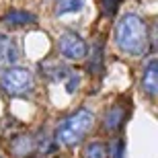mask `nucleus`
<instances>
[{
	"mask_svg": "<svg viewBox=\"0 0 158 158\" xmlns=\"http://www.w3.org/2000/svg\"><path fill=\"white\" fill-rule=\"evenodd\" d=\"M148 29L138 15H125L115 27V43L127 56H144L148 52Z\"/></svg>",
	"mask_w": 158,
	"mask_h": 158,
	"instance_id": "1",
	"label": "nucleus"
},
{
	"mask_svg": "<svg viewBox=\"0 0 158 158\" xmlns=\"http://www.w3.org/2000/svg\"><path fill=\"white\" fill-rule=\"evenodd\" d=\"M93 123H94V115L88 109H78L76 113H72L70 117H66L64 121L58 125L56 129V140L58 144L66 148H72L80 144L86 134L93 129Z\"/></svg>",
	"mask_w": 158,
	"mask_h": 158,
	"instance_id": "2",
	"label": "nucleus"
},
{
	"mask_svg": "<svg viewBox=\"0 0 158 158\" xmlns=\"http://www.w3.org/2000/svg\"><path fill=\"white\" fill-rule=\"evenodd\" d=\"M0 86L10 97H25L33 90L35 80L27 68H6V72L0 78Z\"/></svg>",
	"mask_w": 158,
	"mask_h": 158,
	"instance_id": "3",
	"label": "nucleus"
},
{
	"mask_svg": "<svg viewBox=\"0 0 158 158\" xmlns=\"http://www.w3.org/2000/svg\"><path fill=\"white\" fill-rule=\"evenodd\" d=\"M58 47H60V53L68 60H82L88 52L84 39H82L78 33H74V31L62 33V35H60V41H58Z\"/></svg>",
	"mask_w": 158,
	"mask_h": 158,
	"instance_id": "4",
	"label": "nucleus"
},
{
	"mask_svg": "<svg viewBox=\"0 0 158 158\" xmlns=\"http://www.w3.org/2000/svg\"><path fill=\"white\" fill-rule=\"evenodd\" d=\"M10 152L12 156L17 158H27L31 156L33 152H37V142H35V135L31 134H21V135H15L10 140Z\"/></svg>",
	"mask_w": 158,
	"mask_h": 158,
	"instance_id": "5",
	"label": "nucleus"
},
{
	"mask_svg": "<svg viewBox=\"0 0 158 158\" xmlns=\"http://www.w3.org/2000/svg\"><path fill=\"white\" fill-rule=\"evenodd\" d=\"M142 88L150 97H156L158 94V60L156 58L148 60L146 68L142 72Z\"/></svg>",
	"mask_w": 158,
	"mask_h": 158,
	"instance_id": "6",
	"label": "nucleus"
},
{
	"mask_svg": "<svg viewBox=\"0 0 158 158\" xmlns=\"http://www.w3.org/2000/svg\"><path fill=\"white\" fill-rule=\"evenodd\" d=\"M41 72L53 82H60V80L66 82L68 76H70L74 70H70L68 66H64L62 62H58V60H47V62H41Z\"/></svg>",
	"mask_w": 158,
	"mask_h": 158,
	"instance_id": "7",
	"label": "nucleus"
},
{
	"mask_svg": "<svg viewBox=\"0 0 158 158\" xmlns=\"http://www.w3.org/2000/svg\"><path fill=\"white\" fill-rule=\"evenodd\" d=\"M19 58V49L8 35H0V70L10 68Z\"/></svg>",
	"mask_w": 158,
	"mask_h": 158,
	"instance_id": "8",
	"label": "nucleus"
},
{
	"mask_svg": "<svg viewBox=\"0 0 158 158\" xmlns=\"http://www.w3.org/2000/svg\"><path fill=\"white\" fill-rule=\"evenodd\" d=\"M123 121H125V111H123V107L115 105V107H111V109L105 113L103 127H105L107 131H117V129L123 127Z\"/></svg>",
	"mask_w": 158,
	"mask_h": 158,
	"instance_id": "9",
	"label": "nucleus"
},
{
	"mask_svg": "<svg viewBox=\"0 0 158 158\" xmlns=\"http://www.w3.org/2000/svg\"><path fill=\"white\" fill-rule=\"evenodd\" d=\"M2 23L8 27H23V25L35 23V15H31L27 10H10L8 15L2 17Z\"/></svg>",
	"mask_w": 158,
	"mask_h": 158,
	"instance_id": "10",
	"label": "nucleus"
},
{
	"mask_svg": "<svg viewBox=\"0 0 158 158\" xmlns=\"http://www.w3.org/2000/svg\"><path fill=\"white\" fill-rule=\"evenodd\" d=\"M88 72L94 74V76H101L103 74V45L97 43L90 52V60H88Z\"/></svg>",
	"mask_w": 158,
	"mask_h": 158,
	"instance_id": "11",
	"label": "nucleus"
},
{
	"mask_svg": "<svg viewBox=\"0 0 158 158\" xmlns=\"http://www.w3.org/2000/svg\"><path fill=\"white\" fill-rule=\"evenodd\" d=\"M82 8V0H60L56 6V15H68V12H78Z\"/></svg>",
	"mask_w": 158,
	"mask_h": 158,
	"instance_id": "12",
	"label": "nucleus"
},
{
	"mask_svg": "<svg viewBox=\"0 0 158 158\" xmlns=\"http://www.w3.org/2000/svg\"><path fill=\"white\" fill-rule=\"evenodd\" d=\"M82 158H107V146L101 142H93L84 148Z\"/></svg>",
	"mask_w": 158,
	"mask_h": 158,
	"instance_id": "13",
	"label": "nucleus"
},
{
	"mask_svg": "<svg viewBox=\"0 0 158 158\" xmlns=\"http://www.w3.org/2000/svg\"><path fill=\"white\" fill-rule=\"evenodd\" d=\"M107 156H109V158H125V144H123L121 138L111 140L109 150H107Z\"/></svg>",
	"mask_w": 158,
	"mask_h": 158,
	"instance_id": "14",
	"label": "nucleus"
},
{
	"mask_svg": "<svg viewBox=\"0 0 158 158\" xmlns=\"http://www.w3.org/2000/svg\"><path fill=\"white\" fill-rule=\"evenodd\" d=\"M121 2L123 0H101V10L105 17H113L117 12V8L121 6Z\"/></svg>",
	"mask_w": 158,
	"mask_h": 158,
	"instance_id": "15",
	"label": "nucleus"
}]
</instances>
